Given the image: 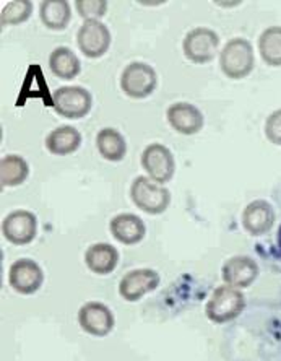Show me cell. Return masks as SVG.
Instances as JSON below:
<instances>
[{"label":"cell","mask_w":281,"mask_h":361,"mask_svg":"<svg viewBox=\"0 0 281 361\" xmlns=\"http://www.w3.org/2000/svg\"><path fill=\"white\" fill-rule=\"evenodd\" d=\"M42 25L52 31L65 30L72 20L70 4L65 0H44L39 5Z\"/></svg>","instance_id":"21"},{"label":"cell","mask_w":281,"mask_h":361,"mask_svg":"<svg viewBox=\"0 0 281 361\" xmlns=\"http://www.w3.org/2000/svg\"><path fill=\"white\" fill-rule=\"evenodd\" d=\"M258 52L267 66L281 67V26H270L258 36Z\"/></svg>","instance_id":"23"},{"label":"cell","mask_w":281,"mask_h":361,"mask_svg":"<svg viewBox=\"0 0 281 361\" xmlns=\"http://www.w3.org/2000/svg\"><path fill=\"white\" fill-rule=\"evenodd\" d=\"M242 228L251 236H263L272 230L277 220L275 210L270 202L257 199L246 205L242 212Z\"/></svg>","instance_id":"15"},{"label":"cell","mask_w":281,"mask_h":361,"mask_svg":"<svg viewBox=\"0 0 281 361\" xmlns=\"http://www.w3.org/2000/svg\"><path fill=\"white\" fill-rule=\"evenodd\" d=\"M161 283V277L153 269H134L119 281V295L129 302L140 301L143 296L155 291Z\"/></svg>","instance_id":"12"},{"label":"cell","mask_w":281,"mask_h":361,"mask_svg":"<svg viewBox=\"0 0 281 361\" xmlns=\"http://www.w3.org/2000/svg\"><path fill=\"white\" fill-rule=\"evenodd\" d=\"M220 67L231 80H242L249 77L256 67V56L251 41L246 38H232L220 52Z\"/></svg>","instance_id":"1"},{"label":"cell","mask_w":281,"mask_h":361,"mask_svg":"<svg viewBox=\"0 0 281 361\" xmlns=\"http://www.w3.org/2000/svg\"><path fill=\"white\" fill-rule=\"evenodd\" d=\"M78 324L92 337H108L114 331L115 317L109 306L101 301H88L78 310Z\"/></svg>","instance_id":"8"},{"label":"cell","mask_w":281,"mask_h":361,"mask_svg":"<svg viewBox=\"0 0 281 361\" xmlns=\"http://www.w3.org/2000/svg\"><path fill=\"white\" fill-rule=\"evenodd\" d=\"M119 251L109 243H94L85 252V264L96 275L113 274L119 264Z\"/></svg>","instance_id":"17"},{"label":"cell","mask_w":281,"mask_h":361,"mask_svg":"<svg viewBox=\"0 0 281 361\" xmlns=\"http://www.w3.org/2000/svg\"><path fill=\"white\" fill-rule=\"evenodd\" d=\"M258 272H261L258 264L249 256H232L225 261L221 267V277L225 285L237 290L252 286L258 277Z\"/></svg>","instance_id":"13"},{"label":"cell","mask_w":281,"mask_h":361,"mask_svg":"<svg viewBox=\"0 0 281 361\" xmlns=\"http://www.w3.org/2000/svg\"><path fill=\"white\" fill-rule=\"evenodd\" d=\"M263 132L270 143L281 147V108L270 113L267 121H265Z\"/></svg>","instance_id":"26"},{"label":"cell","mask_w":281,"mask_h":361,"mask_svg":"<svg viewBox=\"0 0 281 361\" xmlns=\"http://www.w3.org/2000/svg\"><path fill=\"white\" fill-rule=\"evenodd\" d=\"M111 31L103 21L99 20H87L83 21L77 33V44L80 47L82 54L88 59H99L109 51Z\"/></svg>","instance_id":"9"},{"label":"cell","mask_w":281,"mask_h":361,"mask_svg":"<svg viewBox=\"0 0 281 361\" xmlns=\"http://www.w3.org/2000/svg\"><path fill=\"white\" fill-rule=\"evenodd\" d=\"M96 148L104 160L113 163L122 161L127 155V142L124 135L113 127H104L98 132Z\"/></svg>","instance_id":"20"},{"label":"cell","mask_w":281,"mask_h":361,"mask_svg":"<svg viewBox=\"0 0 281 361\" xmlns=\"http://www.w3.org/2000/svg\"><path fill=\"white\" fill-rule=\"evenodd\" d=\"M109 231L118 243L124 246H135L145 238L146 226L135 214H119L111 220Z\"/></svg>","instance_id":"16"},{"label":"cell","mask_w":281,"mask_h":361,"mask_svg":"<svg viewBox=\"0 0 281 361\" xmlns=\"http://www.w3.org/2000/svg\"><path fill=\"white\" fill-rule=\"evenodd\" d=\"M246 310V296L241 290L221 285L215 288L205 306V314L213 324H227L236 321Z\"/></svg>","instance_id":"2"},{"label":"cell","mask_w":281,"mask_h":361,"mask_svg":"<svg viewBox=\"0 0 281 361\" xmlns=\"http://www.w3.org/2000/svg\"><path fill=\"white\" fill-rule=\"evenodd\" d=\"M54 111L65 119H82L92 111L93 97L83 87H61L52 93Z\"/></svg>","instance_id":"6"},{"label":"cell","mask_w":281,"mask_h":361,"mask_svg":"<svg viewBox=\"0 0 281 361\" xmlns=\"http://www.w3.org/2000/svg\"><path fill=\"white\" fill-rule=\"evenodd\" d=\"M220 47V36L216 31L199 26L190 30L182 41V51L187 61L197 66L210 63Z\"/></svg>","instance_id":"5"},{"label":"cell","mask_w":281,"mask_h":361,"mask_svg":"<svg viewBox=\"0 0 281 361\" xmlns=\"http://www.w3.org/2000/svg\"><path fill=\"white\" fill-rule=\"evenodd\" d=\"M166 119L174 130L182 135H195L204 129L205 119L197 106L179 101L168 108Z\"/></svg>","instance_id":"14"},{"label":"cell","mask_w":281,"mask_h":361,"mask_svg":"<svg viewBox=\"0 0 281 361\" xmlns=\"http://www.w3.org/2000/svg\"><path fill=\"white\" fill-rule=\"evenodd\" d=\"M30 176V166L23 157L7 155L0 161V180L2 188H17Z\"/></svg>","instance_id":"22"},{"label":"cell","mask_w":281,"mask_h":361,"mask_svg":"<svg viewBox=\"0 0 281 361\" xmlns=\"http://www.w3.org/2000/svg\"><path fill=\"white\" fill-rule=\"evenodd\" d=\"M77 12L82 18L87 20H99L108 12V2L106 0H78L75 2Z\"/></svg>","instance_id":"25"},{"label":"cell","mask_w":281,"mask_h":361,"mask_svg":"<svg viewBox=\"0 0 281 361\" xmlns=\"http://www.w3.org/2000/svg\"><path fill=\"white\" fill-rule=\"evenodd\" d=\"M2 235L13 246H28L38 235V219L30 210H13L2 221Z\"/></svg>","instance_id":"10"},{"label":"cell","mask_w":281,"mask_h":361,"mask_svg":"<svg viewBox=\"0 0 281 361\" xmlns=\"http://www.w3.org/2000/svg\"><path fill=\"white\" fill-rule=\"evenodd\" d=\"M33 13V4L30 0H13L2 8L0 20L4 26H15L28 21Z\"/></svg>","instance_id":"24"},{"label":"cell","mask_w":281,"mask_h":361,"mask_svg":"<svg viewBox=\"0 0 281 361\" xmlns=\"http://www.w3.org/2000/svg\"><path fill=\"white\" fill-rule=\"evenodd\" d=\"M142 168L156 184H166L176 173V160L173 152L163 143H150L142 153Z\"/></svg>","instance_id":"7"},{"label":"cell","mask_w":281,"mask_h":361,"mask_svg":"<svg viewBox=\"0 0 281 361\" xmlns=\"http://www.w3.org/2000/svg\"><path fill=\"white\" fill-rule=\"evenodd\" d=\"M130 199L148 215H161L171 204V192L148 176H137L130 185Z\"/></svg>","instance_id":"3"},{"label":"cell","mask_w":281,"mask_h":361,"mask_svg":"<svg viewBox=\"0 0 281 361\" xmlns=\"http://www.w3.org/2000/svg\"><path fill=\"white\" fill-rule=\"evenodd\" d=\"M8 283L20 295H35L44 283V272L33 259H18L10 265Z\"/></svg>","instance_id":"11"},{"label":"cell","mask_w":281,"mask_h":361,"mask_svg":"<svg viewBox=\"0 0 281 361\" xmlns=\"http://www.w3.org/2000/svg\"><path fill=\"white\" fill-rule=\"evenodd\" d=\"M156 71L146 62H130L120 75V88L132 99H145L156 90Z\"/></svg>","instance_id":"4"},{"label":"cell","mask_w":281,"mask_h":361,"mask_svg":"<svg viewBox=\"0 0 281 361\" xmlns=\"http://www.w3.org/2000/svg\"><path fill=\"white\" fill-rule=\"evenodd\" d=\"M49 68L56 77L68 82L78 77V73L82 72V63L70 47L61 46L51 52Z\"/></svg>","instance_id":"19"},{"label":"cell","mask_w":281,"mask_h":361,"mask_svg":"<svg viewBox=\"0 0 281 361\" xmlns=\"http://www.w3.org/2000/svg\"><path fill=\"white\" fill-rule=\"evenodd\" d=\"M277 247H278V254H280V259H281V225L277 231Z\"/></svg>","instance_id":"27"},{"label":"cell","mask_w":281,"mask_h":361,"mask_svg":"<svg viewBox=\"0 0 281 361\" xmlns=\"http://www.w3.org/2000/svg\"><path fill=\"white\" fill-rule=\"evenodd\" d=\"M82 145L80 130L73 126H61L46 137L47 152L57 157H67L75 153Z\"/></svg>","instance_id":"18"}]
</instances>
